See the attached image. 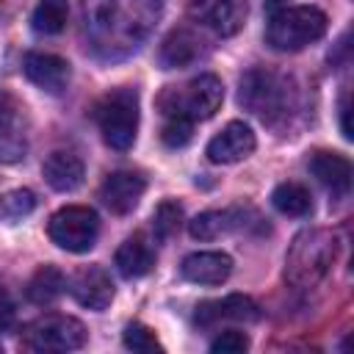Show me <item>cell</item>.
I'll use <instances>...</instances> for the list:
<instances>
[{
	"label": "cell",
	"instance_id": "7c38bea8",
	"mask_svg": "<svg viewBox=\"0 0 354 354\" xmlns=\"http://www.w3.org/2000/svg\"><path fill=\"white\" fill-rule=\"evenodd\" d=\"M69 293L80 307L105 310L113 301V282L102 266H86L69 279Z\"/></svg>",
	"mask_w": 354,
	"mask_h": 354
},
{
	"label": "cell",
	"instance_id": "f1b7e54d",
	"mask_svg": "<svg viewBox=\"0 0 354 354\" xmlns=\"http://www.w3.org/2000/svg\"><path fill=\"white\" fill-rule=\"evenodd\" d=\"M340 127H343V136L351 138V124H348V94H343V100H340Z\"/></svg>",
	"mask_w": 354,
	"mask_h": 354
},
{
	"label": "cell",
	"instance_id": "ba28073f",
	"mask_svg": "<svg viewBox=\"0 0 354 354\" xmlns=\"http://www.w3.org/2000/svg\"><path fill=\"white\" fill-rule=\"evenodd\" d=\"M246 0H188V17L218 36H235L246 22Z\"/></svg>",
	"mask_w": 354,
	"mask_h": 354
},
{
	"label": "cell",
	"instance_id": "2e32d148",
	"mask_svg": "<svg viewBox=\"0 0 354 354\" xmlns=\"http://www.w3.org/2000/svg\"><path fill=\"white\" fill-rule=\"evenodd\" d=\"M41 174H44V180H47V185H50L53 191L66 194V191H75V188L83 183L86 169H83V160H80L75 152L55 149V152H50V155L44 158Z\"/></svg>",
	"mask_w": 354,
	"mask_h": 354
},
{
	"label": "cell",
	"instance_id": "5bb4252c",
	"mask_svg": "<svg viewBox=\"0 0 354 354\" xmlns=\"http://www.w3.org/2000/svg\"><path fill=\"white\" fill-rule=\"evenodd\" d=\"M183 277L196 285H221L232 274V257L227 252H194L180 266Z\"/></svg>",
	"mask_w": 354,
	"mask_h": 354
},
{
	"label": "cell",
	"instance_id": "484cf974",
	"mask_svg": "<svg viewBox=\"0 0 354 354\" xmlns=\"http://www.w3.org/2000/svg\"><path fill=\"white\" fill-rule=\"evenodd\" d=\"M249 348V337L238 329H224L213 343H210V351L213 354H241Z\"/></svg>",
	"mask_w": 354,
	"mask_h": 354
},
{
	"label": "cell",
	"instance_id": "4fadbf2b",
	"mask_svg": "<svg viewBox=\"0 0 354 354\" xmlns=\"http://www.w3.org/2000/svg\"><path fill=\"white\" fill-rule=\"evenodd\" d=\"M22 72L33 86H39L47 94H61L69 83L66 58L53 55V53H28L22 58Z\"/></svg>",
	"mask_w": 354,
	"mask_h": 354
},
{
	"label": "cell",
	"instance_id": "44dd1931",
	"mask_svg": "<svg viewBox=\"0 0 354 354\" xmlns=\"http://www.w3.org/2000/svg\"><path fill=\"white\" fill-rule=\"evenodd\" d=\"M271 205L282 213V216H307L313 210V196L301 183H279L271 194Z\"/></svg>",
	"mask_w": 354,
	"mask_h": 354
},
{
	"label": "cell",
	"instance_id": "52a82bcc",
	"mask_svg": "<svg viewBox=\"0 0 354 354\" xmlns=\"http://www.w3.org/2000/svg\"><path fill=\"white\" fill-rule=\"evenodd\" d=\"M47 235H50V241L55 246L80 254V252H88L97 243L100 218L86 205H66V207H61V210H55L50 216Z\"/></svg>",
	"mask_w": 354,
	"mask_h": 354
},
{
	"label": "cell",
	"instance_id": "7a4b0ae2",
	"mask_svg": "<svg viewBox=\"0 0 354 354\" xmlns=\"http://www.w3.org/2000/svg\"><path fill=\"white\" fill-rule=\"evenodd\" d=\"M238 100L243 108L257 113L266 124H279L296 105V88L274 69H249L241 77Z\"/></svg>",
	"mask_w": 354,
	"mask_h": 354
},
{
	"label": "cell",
	"instance_id": "9c48e42d",
	"mask_svg": "<svg viewBox=\"0 0 354 354\" xmlns=\"http://www.w3.org/2000/svg\"><path fill=\"white\" fill-rule=\"evenodd\" d=\"M260 318V307L254 299L243 296V293H230L224 299H210V301H202L196 304V313H194V324L202 326V329H213L218 324H227V321H235V324H252Z\"/></svg>",
	"mask_w": 354,
	"mask_h": 354
},
{
	"label": "cell",
	"instance_id": "ffe728a7",
	"mask_svg": "<svg viewBox=\"0 0 354 354\" xmlns=\"http://www.w3.org/2000/svg\"><path fill=\"white\" fill-rule=\"evenodd\" d=\"M64 288H66L64 274L55 266H41L28 282V299L39 307H47L64 293Z\"/></svg>",
	"mask_w": 354,
	"mask_h": 354
},
{
	"label": "cell",
	"instance_id": "4316f807",
	"mask_svg": "<svg viewBox=\"0 0 354 354\" xmlns=\"http://www.w3.org/2000/svg\"><path fill=\"white\" fill-rule=\"evenodd\" d=\"M0 205H3V210H6L11 218H19V216H25V213L33 210L36 199H33V194H30L28 188H19V191H11L8 196H3Z\"/></svg>",
	"mask_w": 354,
	"mask_h": 354
},
{
	"label": "cell",
	"instance_id": "7402d4cb",
	"mask_svg": "<svg viewBox=\"0 0 354 354\" xmlns=\"http://www.w3.org/2000/svg\"><path fill=\"white\" fill-rule=\"evenodd\" d=\"M66 17H69V3L66 0H39L36 8H33V30L36 33H44V36H53V33H61L66 28Z\"/></svg>",
	"mask_w": 354,
	"mask_h": 354
},
{
	"label": "cell",
	"instance_id": "603a6c76",
	"mask_svg": "<svg viewBox=\"0 0 354 354\" xmlns=\"http://www.w3.org/2000/svg\"><path fill=\"white\" fill-rule=\"evenodd\" d=\"M180 221H183V207L174 202V199H166L155 207L152 213V230H155V238L158 241H169L177 230H180Z\"/></svg>",
	"mask_w": 354,
	"mask_h": 354
},
{
	"label": "cell",
	"instance_id": "cb8c5ba5",
	"mask_svg": "<svg viewBox=\"0 0 354 354\" xmlns=\"http://www.w3.org/2000/svg\"><path fill=\"white\" fill-rule=\"evenodd\" d=\"M124 346L130 348V351H138V354H160L163 351V346L158 343V337H155V332L149 329V326H144V324H127V329H124Z\"/></svg>",
	"mask_w": 354,
	"mask_h": 354
},
{
	"label": "cell",
	"instance_id": "8fae6325",
	"mask_svg": "<svg viewBox=\"0 0 354 354\" xmlns=\"http://www.w3.org/2000/svg\"><path fill=\"white\" fill-rule=\"evenodd\" d=\"M147 191V180L138 171H111L100 185V199L108 205L111 213L127 216L136 210Z\"/></svg>",
	"mask_w": 354,
	"mask_h": 354
},
{
	"label": "cell",
	"instance_id": "30bf717a",
	"mask_svg": "<svg viewBox=\"0 0 354 354\" xmlns=\"http://www.w3.org/2000/svg\"><path fill=\"white\" fill-rule=\"evenodd\" d=\"M257 147V138L252 133V127L246 122H230L227 127H221L210 144H207V160L210 163H238L243 158H249Z\"/></svg>",
	"mask_w": 354,
	"mask_h": 354
},
{
	"label": "cell",
	"instance_id": "6da1fadb",
	"mask_svg": "<svg viewBox=\"0 0 354 354\" xmlns=\"http://www.w3.org/2000/svg\"><path fill=\"white\" fill-rule=\"evenodd\" d=\"M337 257V238L329 230H304L285 254V282L293 288H315Z\"/></svg>",
	"mask_w": 354,
	"mask_h": 354
},
{
	"label": "cell",
	"instance_id": "d4e9b609",
	"mask_svg": "<svg viewBox=\"0 0 354 354\" xmlns=\"http://www.w3.org/2000/svg\"><path fill=\"white\" fill-rule=\"evenodd\" d=\"M194 136V122H185V119H166L163 130H160V141L171 149L177 147H185Z\"/></svg>",
	"mask_w": 354,
	"mask_h": 354
},
{
	"label": "cell",
	"instance_id": "9a60e30c",
	"mask_svg": "<svg viewBox=\"0 0 354 354\" xmlns=\"http://www.w3.org/2000/svg\"><path fill=\"white\" fill-rule=\"evenodd\" d=\"M307 169H310L313 177H315L324 188H329L332 194H346V191L351 188V163H348L346 155L318 149V152L310 155Z\"/></svg>",
	"mask_w": 354,
	"mask_h": 354
},
{
	"label": "cell",
	"instance_id": "277c9868",
	"mask_svg": "<svg viewBox=\"0 0 354 354\" xmlns=\"http://www.w3.org/2000/svg\"><path fill=\"white\" fill-rule=\"evenodd\" d=\"M326 33V14L315 6L282 8L268 19L266 44L277 53H299Z\"/></svg>",
	"mask_w": 354,
	"mask_h": 354
},
{
	"label": "cell",
	"instance_id": "f546056e",
	"mask_svg": "<svg viewBox=\"0 0 354 354\" xmlns=\"http://www.w3.org/2000/svg\"><path fill=\"white\" fill-rule=\"evenodd\" d=\"M11 113H14V100H11V94H8V91H3V88H0V122H6Z\"/></svg>",
	"mask_w": 354,
	"mask_h": 354
},
{
	"label": "cell",
	"instance_id": "d6986e66",
	"mask_svg": "<svg viewBox=\"0 0 354 354\" xmlns=\"http://www.w3.org/2000/svg\"><path fill=\"white\" fill-rule=\"evenodd\" d=\"M113 263H116V268H119V274H122L124 279H138V277H144V274L152 271V266H155V252H152V246H149L141 235H133V238H127V241L116 249Z\"/></svg>",
	"mask_w": 354,
	"mask_h": 354
},
{
	"label": "cell",
	"instance_id": "4dcf8cb0",
	"mask_svg": "<svg viewBox=\"0 0 354 354\" xmlns=\"http://www.w3.org/2000/svg\"><path fill=\"white\" fill-rule=\"evenodd\" d=\"M279 3H285V0H266V6H268V8H277Z\"/></svg>",
	"mask_w": 354,
	"mask_h": 354
},
{
	"label": "cell",
	"instance_id": "ac0fdd59",
	"mask_svg": "<svg viewBox=\"0 0 354 354\" xmlns=\"http://www.w3.org/2000/svg\"><path fill=\"white\" fill-rule=\"evenodd\" d=\"M199 44L202 41H199L196 33H191L185 28H177L160 41L158 61H160L163 69H183V66H188V64H194L199 58V53H202Z\"/></svg>",
	"mask_w": 354,
	"mask_h": 354
},
{
	"label": "cell",
	"instance_id": "e0dca14e",
	"mask_svg": "<svg viewBox=\"0 0 354 354\" xmlns=\"http://www.w3.org/2000/svg\"><path fill=\"white\" fill-rule=\"evenodd\" d=\"M246 213L249 210H241V207H227V210H205L199 213L191 224H188V232L191 238L196 241H216L232 230H241L246 224Z\"/></svg>",
	"mask_w": 354,
	"mask_h": 354
},
{
	"label": "cell",
	"instance_id": "3957f363",
	"mask_svg": "<svg viewBox=\"0 0 354 354\" xmlns=\"http://www.w3.org/2000/svg\"><path fill=\"white\" fill-rule=\"evenodd\" d=\"M224 100V86L216 75H199L185 86H166L158 94V108L166 119L205 122L210 119Z\"/></svg>",
	"mask_w": 354,
	"mask_h": 354
},
{
	"label": "cell",
	"instance_id": "5b68a950",
	"mask_svg": "<svg viewBox=\"0 0 354 354\" xmlns=\"http://www.w3.org/2000/svg\"><path fill=\"white\" fill-rule=\"evenodd\" d=\"M94 119H97V127L102 133V141L111 147V149H130L133 141H136V133H138V94L136 88H113L108 91L97 108H94Z\"/></svg>",
	"mask_w": 354,
	"mask_h": 354
},
{
	"label": "cell",
	"instance_id": "8992f818",
	"mask_svg": "<svg viewBox=\"0 0 354 354\" xmlns=\"http://www.w3.org/2000/svg\"><path fill=\"white\" fill-rule=\"evenodd\" d=\"M22 348L28 351H75L86 343V326L72 315H41L22 329Z\"/></svg>",
	"mask_w": 354,
	"mask_h": 354
},
{
	"label": "cell",
	"instance_id": "83f0119b",
	"mask_svg": "<svg viewBox=\"0 0 354 354\" xmlns=\"http://www.w3.org/2000/svg\"><path fill=\"white\" fill-rule=\"evenodd\" d=\"M14 318H17L14 299H11V293L0 285V329H11V326H14Z\"/></svg>",
	"mask_w": 354,
	"mask_h": 354
}]
</instances>
